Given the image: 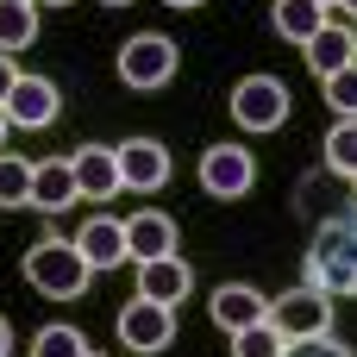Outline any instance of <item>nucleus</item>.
<instances>
[{
	"instance_id": "1",
	"label": "nucleus",
	"mask_w": 357,
	"mask_h": 357,
	"mask_svg": "<svg viewBox=\"0 0 357 357\" xmlns=\"http://www.w3.org/2000/svg\"><path fill=\"white\" fill-rule=\"evenodd\" d=\"M301 276H307V289H320L333 301L357 295V213H333V220L314 226V245L301 257Z\"/></svg>"
},
{
	"instance_id": "2",
	"label": "nucleus",
	"mask_w": 357,
	"mask_h": 357,
	"mask_svg": "<svg viewBox=\"0 0 357 357\" xmlns=\"http://www.w3.org/2000/svg\"><path fill=\"white\" fill-rule=\"evenodd\" d=\"M25 282L38 289V295H50V301H82L88 289H94V264L75 251V238H38L31 251H25Z\"/></svg>"
},
{
	"instance_id": "3",
	"label": "nucleus",
	"mask_w": 357,
	"mask_h": 357,
	"mask_svg": "<svg viewBox=\"0 0 357 357\" xmlns=\"http://www.w3.org/2000/svg\"><path fill=\"white\" fill-rule=\"evenodd\" d=\"M232 119L245 126V132H282L289 126V107H295V94H289V82L282 75H245L238 88H232Z\"/></svg>"
},
{
	"instance_id": "4",
	"label": "nucleus",
	"mask_w": 357,
	"mask_h": 357,
	"mask_svg": "<svg viewBox=\"0 0 357 357\" xmlns=\"http://www.w3.org/2000/svg\"><path fill=\"white\" fill-rule=\"evenodd\" d=\"M176 63H182L176 38H163V31H138V38L119 44V63H113V69H119L126 88H169Z\"/></svg>"
},
{
	"instance_id": "5",
	"label": "nucleus",
	"mask_w": 357,
	"mask_h": 357,
	"mask_svg": "<svg viewBox=\"0 0 357 357\" xmlns=\"http://www.w3.org/2000/svg\"><path fill=\"white\" fill-rule=\"evenodd\" d=\"M201 188L213 201H245L257 188V157L245 144H207L201 151Z\"/></svg>"
},
{
	"instance_id": "6",
	"label": "nucleus",
	"mask_w": 357,
	"mask_h": 357,
	"mask_svg": "<svg viewBox=\"0 0 357 357\" xmlns=\"http://www.w3.org/2000/svg\"><path fill=\"white\" fill-rule=\"evenodd\" d=\"M270 326L295 345V339H320V333H333V295H320V289H289L282 301H270Z\"/></svg>"
},
{
	"instance_id": "7",
	"label": "nucleus",
	"mask_w": 357,
	"mask_h": 357,
	"mask_svg": "<svg viewBox=\"0 0 357 357\" xmlns=\"http://www.w3.org/2000/svg\"><path fill=\"white\" fill-rule=\"evenodd\" d=\"M0 113H6V126H19V132H44V126L63 119V88H56L50 75H19Z\"/></svg>"
},
{
	"instance_id": "8",
	"label": "nucleus",
	"mask_w": 357,
	"mask_h": 357,
	"mask_svg": "<svg viewBox=\"0 0 357 357\" xmlns=\"http://www.w3.org/2000/svg\"><path fill=\"white\" fill-rule=\"evenodd\" d=\"M169 339H176V307L144 301V295L119 307V345L126 351H169Z\"/></svg>"
},
{
	"instance_id": "9",
	"label": "nucleus",
	"mask_w": 357,
	"mask_h": 357,
	"mask_svg": "<svg viewBox=\"0 0 357 357\" xmlns=\"http://www.w3.org/2000/svg\"><path fill=\"white\" fill-rule=\"evenodd\" d=\"M69 163H75L82 201H113V195L126 188V176H119V144H82Z\"/></svg>"
},
{
	"instance_id": "10",
	"label": "nucleus",
	"mask_w": 357,
	"mask_h": 357,
	"mask_svg": "<svg viewBox=\"0 0 357 357\" xmlns=\"http://www.w3.org/2000/svg\"><path fill=\"white\" fill-rule=\"evenodd\" d=\"M188 289H195V270H188L182 251H169V257H144V264H138V295H144V301L176 307V301H188Z\"/></svg>"
},
{
	"instance_id": "11",
	"label": "nucleus",
	"mask_w": 357,
	"mask_h": 357,
	"mask_svg": "<svg viewBox=\"0 0 357 357\" xmlns=\"http://www.w3.org/2000/svg\"><path fill=\"white\" fill-rule=\"evenodd\" d=\"M119 176H126V188L157 195V188L169 182V151H163L157 138H126V144H119Z\"/></svg>"
},
{
	"instance_id": "12",
	"label": "nucleus",
	"mask_w": 357,
	"mask_h": 357,
	"mask_svg": "<svg viewBox=\"0 0 357 357\" xmlns=\"http://www.w3.org/2000/svg\"><path fill=\"white\" fill-rule=\"evenodd\" d=\"M75 201H82V182H75V163H69V157L31 163V207H38V213H63V207H75Z\"/></svg>"
},
{
	"instance_id": "13",
	"label": "nucleus",
	"mask_w": 357,
	"mask_h": 357,
	"mask_svg": "<svg viewBox=\"0 0 357 357\" xmlns=\"http://www.w3.org/2000/svg\"><path fill=\"white\" fill-rule=\"evenodd\" d=\"M207 314H213V326H220V333H245V326L270 320V301H264L251 282H220V289H213V301H207Z\"/></svg>"
},
{
	"instance_id": "14",
	"label": "nucleus",
	"mask_w": 357,
	"mask_h": 357,
	"mask_svg": "<svg viewBox=\"0 0 357 357\" xmlns=\"http://www.w3.org/2000/svg\"><path fill=\"white\" fill-rule=\"evenodd\" d=\"M75 251L94 264V276H100V270H119V264L132 257V251H126V220H107V213H94V220L75 232Z\"/></svg>"
},
{
	"instance_id": "15",
	"label": "nucleus",
	"mask_w": 357,
	"mask_h": 357,
	"mask_svg": "<svg viewBox=\"0 0 357 357\" xmlns=\"http://www.w3.org/2000/svg\"><path fill=\"white\" fill-rule=\"evenodd\" d=\"M126 251H132L138 264H144V257H169V251H176V220L157 213V207L132 213V220H126Z\"/></svg>"
},
{
	"instance_id": "16",
	"label": "nucleus",
	"mask_w": 357,
	"mask_h": 357,
	"mask_svg": "<svg viewBox=\"0 0 357 357\" xmlns=\"http://www.w3.org/2000/svg\"><path fill=\"white\" fill-rule=\"evenodd\" d=\"M301 56H307V69H314V75L326 82L333 69H345V63L357 56V38H351V25H333V19H326V25H320V31H314V38L301 44Z\"/></svg>"
},
{
	"instance_id": "17",
	"label": "nucleus",
	"mask_w": 357,
	"mask_h": 357,
	"mask_svg": "<svg viewBox=\"0 0 357 357\" xmlns=\"http://www.w3.org/2000/svg\"><path fill=\"white\" fill-rule=\"evenodd\" d=\"M326 19H333V6H320V0H276V6H270V25H276L289 44H307Z\"/></svg>"
},
{
	"instance_id": "18",
	"label": "nucleus",
	"mask_w": 357,
	"mask_h": 357,
	"mask_svg": "<svg viewBox=\"0 0 357 357\" xmlns=\"http://www.w3.org/2000/svg\"><path fill=\"white\" fill-rule=\"evenodd\" d=\"M25 44H38V6L31 0H0V50L13 56Z\"/></svg>"
},
{
	"instance_id": "19",
	"label": "nucleus",
	"mask_w": 357,
	"mask_h": 357,
	"mask_svg": "<svg viewBox=\"0 0 357 357\" xmlns=\"http://www.w3.org/2000/svg\"><path fill=\"white\" fill-rule=\"evenodd\" d=\"M88 333L82 326H63V320H50V326H38V339H31V357H88Z\"/></svg>"
},
{
	"instance_id": "20",
	"label": "nucleus",
	"mask_w": 357,
	"mask_h": 357,
	"mask_svg": "<svg viewBox=\"0 0 357 357\" xmlns=\"http://www.w3.org/2000/svg\"><path fill=\"white\" fill-rule=\"evenodd\" d=\"M320 151H326V169L351 182V176H357V119H339V126L326 132V144H320Z\"/></svg>"
},
{
	"instance_id": "21",
	"label": "nucleus",
	"mask_w": 357,
	"mask_h": 357,
	"mask_svg": "<svg viewBox=\"0 0 357 357\" xmlns=\"http://www.w3.org/2000/svg\"><path fill=\"white\" fill-rule=\"evenodd\" d=\"M282 351H289V339H282L270 320H257V326L232 333V357H282Z\"/></svg>"
},
{
	"instance_id": "22",
	"label": "nucleus",
	"mask_w": 357,
	"mask_h": 357,
	"mask_svg": "<svg viewBox=\"0 0 357 357\" xmlns=\"http://www.w3.org/2000/svg\"><path fill=\"white\" fill-rule=\"evenodd\" d=\"M0 207H31V163L0 151Z\"/></svg>"
},
{
	"instance_id": "23",
	"label": "nucleus",
	"mask_w": 357,
	"mask_h": 357,
	"mask_svg": "<svg viewBox=\"0 0 357 357\" xmlns=\"http://www.w3.org/2000/svg\"><path fill=\"white\" fill-rule=\"evenodd\" d=\"M320 88H326V107H333L339 119H357V56L345 63V69H333Z\"/></svg>"
},
{
	"instance_id": "24",
	"label": "nucleus",
	"mask_w": 357,
	"mask_h": 357,
	"mask_svg": "<svg viewBox=\"0 0 357 357\" xmlns=\"http://www.w3.org/2000/svg\"><path fill=\"white\" fill-rule=\"evenodd\" d=\"M282 357H351V351H345L333 333H320V339H295V345H289Z\"/></svg>"
},
{
	"instance_id": "25",
	"label": "nucleus",
	"mask_w": 357,
	"mask_h": 357,
	"mask_svg": "<svg viewBox=\"0 0 357 357\" xmlns=\"http://www.w3.org/2000/svg\"><path fill=\"white\" fill-rule=\"evenodd\" d=\"M13 82H19V69H13V56L0 50V107H6V94H13Z\"/></svg>"
},
{
	"instance_id": "26",
	"label": "nucleus",
	"mask_w": 357,
	"mask_h": 357,
	"mask_svg": "<svg viewBox=\"0 0 357 357\" xmlns=\"http://www.w3.org/2000/svg\"><path fill=\"white\" fill-rule=\"evenodd\" d=\"M0 357H13V326L0 320Z\"/></svg>"
},
{
	"instance_id": "27",
	"label": "nucleus",
	"mask_w": 357,
	"mask_h": 357,
	"mask_svg": "<svg viewBox=\"0 0 357 357\" xmlns=\"http://www.w3.org/2000/svg\"><path fill=\"white\" fill-rule=\"evenodd\" d=\"M163 6H176V13H188V6H207V0H163Z\"/></svg>"
},
{
	"instance_id": "28",
	"label": "nucleus",
	"mask_w": 357,
	"mask_h": 357,
	"mask_svg": "<svg viewBox=\"0 0 357 357\" xmlns=\"http://www.w3.org/2000/svg\"><path fill=\"white\" fill-rule=\"evenodd\" d=\"M339 6H345V13H351V19H357V0H339Z\"/></svg>"
},
{
	"instance_id": "29",
	"label": "nucleus",
	"mask_w": 357,
	"mask_h": 357,
	"mask_svg": "<svg viewBox=\"0 0 357 357\" xmlns=\"http://www.w3.org/2000/svg\"><path fill=\"white\" fill-rule=\"evenodd\" d=\"M0 144H6V113H0Z\"/></svg>"
},
{
	"instance_id": "30",
	"label": "nucleus",
	"mask_w": 357,
	"mask_h": 357,
	"mask_svg": "<svg viewBox=\"0 0 357 357\" xmlns=\"http://www.w3.org/2000/svg\"><path fill=\"white\" fill-rule=\"evenodd\" d=\"M100 6H132V0H100Z\"/></svg>"
},
{
	"instance_id": "31",
	"label": "nucleus",
	"mask_w": 357,
	"mask_h": 357,
	"mask_svg": "<svg viewBox=\"0 0 357 357\" xmlns=\"http://www.w3.org/2000/svg\"><path fill=\"white\" fill-rule=\"evenodd\" d=\"M320 6H339V0H320Z\"/></svg>"
},
{
	"instance_id": "32",
	"label": "nucleus",
	"mask_w": 357,
	"mask_h": 357,
	"mask_svg": "<svg viewBox=\"0 0 357 357\" xmlns=\"http://www.w3.org/2000/svg\"><path fill=\"white\" fill-rule=\"evenodd\" d=\"M50 6H69V0H50Z\"/></svg>"
},
{
	"instance_id": "33",
	"label": "nucleus",
	"mask_w": 357,
	"mask_h": 357,
	"mask_svg": "<svg viewBox=\"0 0 357 357\" xmlns=\"http://www.w3.org/2000/svg\"><path fill=\"white\" fill-rule=\"evenodd\" d=\"M351 188H357V176H351Z\"/></svg>"
},
{
	"instance_id": "34",
	"label": "nucleus",
	"mask_w": 357,
	"mask_h": 357,
	"mask_svg": "<svg viewBox=\"0 0 357 357\" xmlns=\"http://www.w3.org/2000/svg\"><path fill=\"white\" fill-rule=\"evenodd\" d=\"M351 38H357V25H351Z\"/></svg>"
},
{
	"instance_id": "35",
	"label": "nucleus",
	"mask_w": 357,
	"mask_h": 357,
	"mask_svg": "<svg viewBox=\"0 0 357 357\" xmlns=\"http://www.w3.org/2000/svg\"><path fill=\"white\" fill-rule=\"evenodd\" d=\"M88 357H100V351H88Z\"/></svg>"
}]
</instances>
